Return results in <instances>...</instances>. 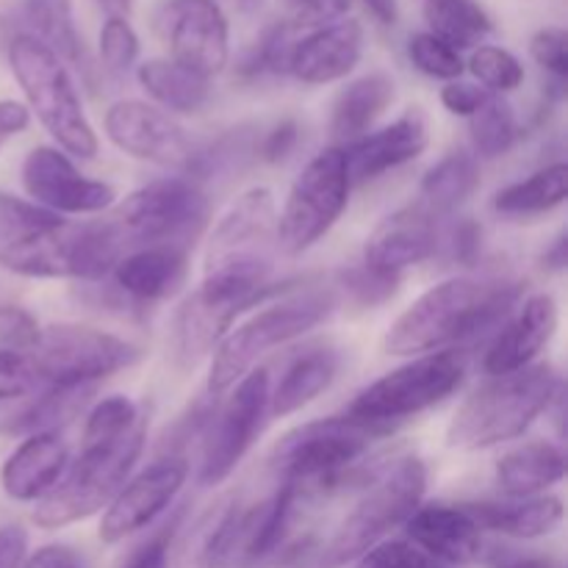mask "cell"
<instances>
[{
  "label": "cell",
  "mask_w": 568,
  "mask_h": 568,
  "mask_svg": "<svg viewBox=\"0 0 568 568\" xmlns=\"http://www.w3.org/2000/svg\"><path fill=\"white\" fill-rule=\"evenodd\" d=\"M521 297L508 277H449L427 288L386 333L388 355H427L453 349L497 325Z\"/></svg>",
  "instance_id": "6da1fadb"
},
{
  "label": "cell",
  "mask_w": 568,
  "mask_h": 568,
  "mask_svg": "<svg viewBox=\"0 0 568 568\" xmlns=\"http://www.w3.org/2000/svg\"><path fill=\"white\" fill-rule=\"evenodd\" d=\"M560 392V375L552 364H532L514 375L491 377L469 394L455 410L447 430L453 449L497 447L525 436L527 427L549 410Z\"/></svg>",
  "instance_id": "7a4b0ae2"
},
{
  "label": "cell",
  "mask_w": 568,
  "mask_h": 568,
  "mask_svg": "<svg viewBox=\"0 0 568 568\" xmlns=\"http://www.w3.org/2000/svg\"><path fill=\"white\" fill-rule=\"evenodd\" d=\"M148 438V422L142 419L111 442L83 444L75 464L67 466L53 491L44 494L33 508V525L42 530H61L67 525L89 519L109 508L111 499L128 483Z\"/></svg>",
  "instance_id": "3957f363"
},
{
  "label": "cell",
  "mask_w": 568,
  "mask_h": 568,
  "mask_svg": "<svg viewBox=\"0 0 568 568\" xmlns=\"http://www.w3.org/2000/svg\"><path fill=\"white\" fill-rule=\"evenodd\" d=\"M388 427L364 425L349 416L308 422L281 438L272 453V466L286 486L297 494H331L344 488L353 466L366 455L377 438L388 436Z\"/></svg>",
  "instance_id": "277c9868"
},
{
  "label": "cell",
  "mask_w": 568,
  "mask_h": 568,
  "mask_svg": "<svg viewBox=\"0 0 568 568\" xmlns=\"http://www.w3.org/2000/svg\"><path fill=\"white\" fill-rule=\"evenodd\" d=\"M9 67L44 131L64 153L92 161L98 155V133L87 120L75 81L64 61L31 33H17L9 42Z\"/></svg>",
  "instance_id": "5b68a950"
},
{
  "label": "cell",
  "mask_w": 568,
  "mask_h": 568,
  "mask_svg": "<svg viewBox=\"0 0 568 568\" xmlns=\"http://www.w3.org/2000/svg\"><path fill=\"white\" fill-rule=\"evenodd\" d=\"M333 308H336L333 288H305V292L288 294L281 303L266 305L264 311L242 322L236 331H227V336L214 349L209 392L222 394L236 386L270 349L283 347L314 331L331 316Z\"/></svg>",
  "instance_id": "8992f818"
},
{
  "label": "cell",
  "mask_w": 568,
  "mask_h": 568,
  "mask_svg": "<svg viewBox=\"0 0 568 568\" xmlns=\"http://www.w3.org/2000/svg\"><path fill=\"white\" fill-rule=\"evenodd\" d=\"M122 253L125 250L105 220L83 225L59 222L0 247V266L37 281H103Z\"/></svg>",
  "instance_id": "52a82bcc"
},
{
  "label": "cell",
  "mask_w": 568,
  "mask_h": 568,
  "mask_svg": "<svg viewBox=\"0 0 568 568\" xmlns=\"http://www.w3.org/2000/svg\"><path fill=\"white\" fill-rule=\"evenodd\" d=\"M277 244V209L270 189L255 186L216 222L205 250L203 281L227 286H270L272 250Z\"/></svg>",
  "instance_id": "ba28073f"
},
{
  "label": "cell",
  "mask_w": 568,
  "mask_h": 568,
  "mask_svg": "<svg viewBox=\"0 0 568 568\" xmlns=\"http://www.w3.org/2000/svg\"><path fill=\"white\" fill-rule=\"evenodd\" d=\"M427 491V469L419 458H403L366 486L353 514L322 549V568H342L403 527Z\"/></svg>",
  "instance_id": "9c48e42d"
},
{
  "label": "cell",
  "mask_w": 568,
  "mask_h": 568,
  "mask_svg": "<svg viewBox=\"0 0 568 568\" xmlns=\"http://www.w3.org/2000/svg\"><path fill=\"white\" fill-rule=\"evenodd\" d=\"M105 222L122 250L189 247L209 222V197L186 178H164L128 194Z\"/></svg>",
  "instance_id": "30bf717a"
},
{
  "label": "cell",
  "mask_w": 568,
  "mask_h": 568,
  "mask_svg": "<svg viewBox=\"0 0 568 568\" xmlns=\"http://www.w3.org/2000/svg\"><path fill=\"white\" fill-rule=\"evenodd\" d=\"M464 377L466 358L458 349L419 355L410 364L388 372L369 388H364L344 416L392 430L394 422L422 414L458 392Z\"/></svg>",
  "instance_id": "8fae6325"
},
{
  "label": "cell",
  "mask_w": 568,
  "mask_h": 568,
  "mask_svg": "<svg viewBox=\"0 0 568 568\" xmlns=\"http://www.w3.org/2000/svg\"><path fill=\"white\" fill-rule=\"evenodd\" d=\"M26 358L39 388H70L131 369L142 361V349L98 327L50 325L42 327Z\"/></svg>",
  "instance_id": "7c38bea8"
},
{
  "label": "cell",
  "mask_w": 568,
  "mask_h": 568,
  "mask_svg": "<svg viewBox=\"0 0 568 568\" xmlns=\"http://www.w3.org/2000/svg\"><path fill=\"white\" fill-rule=\"evenodd\" d=\"M349 172L342 148L322 150L294 178L283 211L277 214V247L300 255L314 247L342 220L349 203Z\"/></svg>",
  "instance_id": "4fadbf2b"
},
{
  "label": "cell",
  "mask_w": 568,
  "mask_h": 568,
  "mask_svg": "<svg viewBox=\"0 0 568 568\" xmlns=\"http://www.w3.org/2000/svg\"><path fill=\"white\" fill-rule=\"evenodd\" d=\"M270 414V372L253 369L233 386L222 408H214L205 427L200 486H220L233 475L258 438Z\"/></svg>",
  "instance_id": "5bb4252c"
},
{
  "label": "cell",
  "mask_w": 568,
  "mask_h": 568,
  "mask_svg": "<svg viewBox=\"0 0 568 568\" xmlns=\"http://www.w3.org/2000/svg\"><path fill=\"white\" fill-rule=\"evenodd\" d=\"M105 136L116 150L148 164L178 172H203L205 150L172 120V114L144 103L120 100L105 111Z\"/></svg>",
  "instance_id": "9a60e30c"
},
{
  "label": "cell",
  "mask_w": 568,
  "mask_h": 568,
  "mask_svg": "<svg viewBox=\"0 0 568 568\" xmlns=\"http://www.w3.org/2000/svg\"><path fill=\"white\" fill-rule=\"evenodd\" d=\"M275 292V286L244 288L214 281L200 283L181 303L175 325H172V347H175L178 364L186 369L197 366L227 336L239 314Z\"/></svg>",
  "instance_id": "2e32d148"
},
{
  "label": "cell",
  "mask_w": 568,
  "mask_h": 568,
  "mask_svg": "<svg viewBox=\"0 0 568 568\" xmlns=\"http://www.w3.org/2000/svg\"><path fill=\"white\" fill-rule=\"evenodd\" d=\"M22 186L33 205L50 214H100L111 209L116 189L111 183L81 175L70 155L39 144L22 161Z\"/></svg>",
  "instance_id": "e0dca14e"
},
{
  "label": "cell",
  "mask_w": 568,
  "mask_h": 568,
  "mask_svg": "<svg viewBox=\"0 0 568 568\" xmlns=\"http://www.w3.org/2000/svg\"><path fill=\"white\" fill-rule=\"evenodd\" d=\"M186 477L189 464L181 455H166V458L155 460L153 466L139 471L105 508L103 519H100V541L120 544L153 525L170 508L172 499L181 494Z\"/></svg>",
  "instance_id": "ac0fdd59"
},
{
  "label": "cell",
  "mask_w": 568,
  "mask_h": 568,
  "mask_svg": "<svg viewBox=\"0 0 568 568\" xmlns=\"http://www.w3.org/2000/svg\"><path fill=\"white\" fill-rule=\"evenodd\" d=\"M166 39L172 61L209 81L231 59V26L216 0H172L166 6Z\"/></svg>",
  "instance_id": "d6986e66"
},
{
  "label": "cell",
  "mask_w": 568,
  "mask_h": 568,
  "mask_svg": "<svg viewBox=\"0 0 568 568\" xmlns=\"http://www.w3.org/2000/svg\"><path fill=\"white\" fill-rule=\"evenodd\" d=\"M297 499L300 494L283 483L272 497L261 499L258 505L250 508L236 505L227 525L222 568H253L270 558L286 536Z\"/></svg>",
  "instance_id": "ffe728a7"
},
{
  "label": "cell",
  "mask_w": 568,
  "mask_h": 568,
  "mask_svg": "<svg viewBox=\"0 0 568 568\" xmlns=\"http://www.w3.org/2000/svg\"><path fill=\"white\" fill-rule=\"evenodd\" d=\"M430 144V125L422 109H408L392 125L381 128L375 133H364L361 139L342 148L347 161L349 183H366L408 161L419 159Z\"/></svg>",
  "instance_id": "44dd1931"
},
{
  "label": "cell",
  "mask_w": 568,
  "mask_h": 568,
  "mask_svg": "<svg viewBox=\"0 0 568 568\" xmlns=\"http://www.w3.org/2000/svg\"><path fill=\"white\" fill-rule=\"evenodd\" d=\"M438 247V220L425 203H410L388 214L372 231L364 247V264L388 275L430 258Z\"/></svg>",
  "instance_id": "7402d4cb"
},
{
  "label": "cell",
  "mask_w": 568,
  "mask_h": 568,
  "mask_svg": "<svg viewBox=\"0 0 568 568\" xmlns=\"http://www.w3.org/2000/svg\"><path fill=\"white\" fill-rule=\"evenodd\" d=\"M558 303L552 294L538 292L527 297L488 347L483 369L491 377H503L532 366L558 333Z\"/></svg>",
  "instance_id": "603a6c76"
},
{
  "label": "cell",
  "mask_w": 568,
  "mask_h": 568,
  "mask_svg": "<svg viewBox=\"0 0 568 568\" xmlns=\"http://www.w3.org/2000/svg\"><path fill=\"white\" fill-rule=\"evenodd\" d=\"M364 55V28L358 20L327 22L316 31L297 37L288 59V72L297 81L320 87L347 78Z\"/></svg>",
  "instance_id": "cb8c5ba5"
},
{
  "label": "cell",
  "mask_w": 568,
  "mask_h": 568,
  "mask_svg": "<svg viewBox=\"0 0 568 568\" xmlns=\"http://www.w3.org/2000/svg\"><path fill=\"white\" fill-rule=\"evenodd\" d=\"M403 527L410 547L436 564L466 566L483 552V530L464 505H419Z\"/></svg>",
  "instance_id": "d4e9b609"
},
{
  "label": "cell",
  "mask_w": 568,
  "mask_h": 568,
  "mask_svg": "<svg viewBox=\"0 0 568 568\" xmlns=\"http://www.w3.org/2000/svg\"><path fill=\"white\" fill-rule=\"evenodd\" d=\"M70 466V447L55 430L33 433L17 444L0 469V488L14 503H39Z\"/></svg>",
  "instance_id": "484cf974"
},
{
  "label": "cell",
  "mask_w": 568,
  "mask_h": 568,
  "mask_svg": "<svg viewBox=\"0 0 568 568\" xmlns=\"http://www.w3.org/2000/svg\"><path fill=\"white\" fill-rule=\"evenodd\" d=\"M116 288L133 303H161L181 292L189 275V255L183 247H142L131 250L116 261Z\"/></svg>",
  "instance_id": "4316f807"
},
{
  "label": "cell",
  "mask_w": 568,
  "mask_h": 568,
  "mask_svg": "<svg viewBox=\"0 0 568 568\" xmlns=\"http://www.w3.org/2000/svg\"><path fill=\"white\" fill-rule=\"evenodd\" d=\"M464 510L477 521L480 530L521 538V541L552 536L564 525L566 514L564 499L552 497V494L508 499V503H466Z\"/></svg>",
  "instance_id": "83f0119b"
},
{
  "label": "cell",
  "mask_w": 568,
  "mask_h": 568,
  "mask_svg": "<svg viewBox=\"0 0 568 568\" xmlns=\"http://www.w3.org/2000/svg\"><path fill=\"white\" fill-rule=\"evenodd\" d=\"M94 388H37L26 397L0 403V436H33L50 433L83 410Z\"/></svg>",
  "instance_id": "f1b7e54d"
},
{
  "label": "cell",
  "mask_w": 568,
  "mask_h": 568,
  "mask_svg": "<svg viewBox=\"0 0 568 568\" xmlns=\"http://www.w3.org/2000/svg\"><path fill=\"white\" fill-rule=\"evenodd\" d=\"M566 477V455L552 442H530L497 460V483L510 499L538 497Z\"/></svg>",
  "instance_id": "f546056e"
},
{
  "label": "cell",
  "mask_w": 568,
  "mask_h": 568,
  "mask_svg": "<svg viewBox=\"0 0 568 568\" xmlns=\"http://www.w3.org/2000/svg\"><path fill=\"white\" fill-rule=\"evenodd\" d=\"M394 94H397V87H394V78L386 75V72H369V75L355 78L353 83H347L338 92L336 103H333V136L355 142L364 133H369V128L394 103Z\"/></svg>",
  "instance_id": "4dcf8cb0"
},
{
  "label": "cell",
  "mask_w": 568,
  "mask_h": 568,
  "mask_svg": "<svg viewBox=\"0 0 568 568\" xmlns=\"http://www.w3.org/2000/svg\"><path fill=\"white\" fill-rule=\"evenodd\" d=\"M338 372V353L331 347H311L300 353L286 366L277 381L275 392H270V414L288 416L314 403L322 392L331 388Z\"/></svg>",
  "instance_id": "1f68e13d"
},
{
  "label": "cell",
  "mask_w": 568,
  "mask_h": 568,
  "mask_svg": "<svg viewBox=\"0 0 568 568\" xmlns=\"http://www.w3.org/2000/svg\"><path fill=\"white\" fill-rule=\"evenodd\" d=\"M139 87L166 109V114H194L209 100L211 87L209 78L186 70L183 64L172 59H150L139 64L136 70Z\"/></svg>",
  "instance_id": "d6a6232c"
},
{
  "label": "cell",
  "mask_w": 568,
  "mask_h": 568,
  "mask_svg": "<svg viewBox=\"0 0 568 568\" xmlns=\"http://www.w3.org/2000/svg\"><path fill=\"white\" fill-rule=\"evenodd\" d=\"M566 194L568 166L564 161H558V164L544 166V170L525 178V181L499 189V192L494 194L491 209L497 211L499 216H508V220H532V216L549 214V211H555L558 205H564Z\"/></svg>",
  "instance_id": "836d02e7"
},
{
  "label": "cell",
  "mask_w": 568,
  "mask_h": 568,
  "mask_svg": "<svg viewBox=\"0 0 568 568\" xmlns=\"http://www.w3.org/2000/svg\"><path fill=\"white\" fill-rule=\"evenodd\" d=\"M22 11H26V22L33 31L31 37H37L48 50H53L64 64H72L81 72L89 70L87 48H83L81 33H78L72 0H26Z\"/></svg>",
  "instance_id": "e575fe53"
},
{
  "label": "cell",
  "mask_w": 568,
  "mask_h": 568,
  "mask_svg": "<svg viewBox=\"0 0 568 568\" xmlns=\"http://www.w3.org/2000/svg\"><path fill=\"white\" fill-rule=\"evenodd\" d=\"M480 186V161L466 150H453L422 178V200L433 214H453Z\"/></svg>",
  "instance_id": "d590c367"
},
{
  "label": "cell",
  "mask_w": 568,
  "mask_h": 568,
  "mask_svg": "<svg viewBox=\"0 0 568 568\" xmlns=\"http://www.w3.org/2000/svg\"><path fill=\"white\" fill-rule=\"evenodd\" d=\"M425 20L430 33L455 50L477 48L494 33V22L480 0H425Z\"/></svg>",
  "instance_id": "8d00e7d4"
},
{
  "label": "cell",
  "mask_w": 568,
  "mask_h": 568,
  "mask_svg": "<svg viewBox=\"0 0 568 568\" xmlns=\"http://www.w3.org/2000/svg\"><path fill=\"white\" fill-rule=\"evenodd\" d=\"M239 499L222 497L197 516L181 544V568H222L225 536Z\"/></svg>",
  "instance_id": "74e56055"
},
{
  "label": "cell",
  "mask_w": 568,
  "mask_h": 568,
  "mask_svg": "<svg viewBox=\"0 0 568 568\" xmlns=\"http://www.w3.org/2000/svg\"><path fill=\"white\" fill-rule=\"evenodd\" d=\"M469 139L475 148V159H499L510 153L514 144L519 142V120H516L514 105L505 98L491 94L488 103L469 116Z\"/></svg>",
  "instance_id": "f35d334b"
},
{
  "label": "cell",
  "mask_w": 568,
  "mask_h": 568,
  "mask_svg": "<svg viewBox=\"0 0 568 568\" xmlns=\"http://www.w3.org/2000/svg\"><path fill=\"white\" fill-rule=\"evenodd\" d=\"M469 72L491 94L514 92L525 81V64L510 50L497 48V44H477L471 50Z\"/></svg>",
  "instance_id": "ab89813d"
},
{
  "label": "cell",
  "mask_w": 568,
  "mask_h": 568,
  "mask_svg": "<svg viewBox=\"0 0 568 568\" xmlns=\"http://www.w3.org/2000/svg\"><path fill=\"white\" fill-rule=\"evenodd\" d=\"M408 59L427 78H438V81L447 83L458 81L466 70L464 59H460V50H455L453 44L444 42V39H438L430 31L414 33L408 39Z\"/></svg>",
  "instance_id": "60d3db41"
},
{
  "label": "cell",
  "mask_w": 568,
  "mask_h": 568,
  "mask_svg": "<svg viewBox=\"0 0 568 568\" xmlns=\"http://www.w3.org/2000/svg\"><path fill=\"white\" fill-rule=\"evenodd\" d=\"M59 216L50 214V211L0 192V247L20 242L31 233L44 231V227L59 225Z\"/></svg>",
  "instance_id": "b9f144b4"
},
{
  "label": "cell",
  "mask_w": 568,
  "mask_h": 568,
  "mask_svg": "<svg viewBox=\"0 0 568 568\" xmlns=\"http://www.w3.org/2000/svg\"><path fill=\"white\" fill-rule=\"evenodd\" d=\"M142 419L136 405L128 397H105L89 410L87 427H83V444L92 442H111L120 438L122 433L131 430Z\"/></svg>",
  "instance_id": "7bdbcfd3"
},
{
  "label": "cell",
  "mask_w": 568,
  "mask_h": 568,
  "mask_svg": "<svg viewBox=\"0 0 568 568\" xmlns=\"http://www.w3.org/2000/svg\"><path fill=\"white\" fill-rule=\"evenodd\" d=\"M139 59V37L128 17H109L100 28V61L114 75H125Z\"/></svg>",
  "instance_id": "ee69618b"
},
{
  "label": "cell",
  "mask_w": 568,
  "mask_h": 568,
  "mask_svg": "<svg viewBox=\"0 0 568 568\" xmlns=\"http://www.w3.org/2000/svg\"><path fill=\"white\" fill-rule=\"evenodd\" d=\"M338 286L349 294L358 305H381L397 294L399 275H388V272H377L372 266H349L338 275Z\"/></svg>",
  "instance_id": "f6af8a7d"
},
{
  "label": "cell",
  "mask_w": 568,
  "mask_h": 568,
  "mask_svg": "<svg viewBox=\"0 0 568 568\" xmlns=\"http://www.w3.org/2000/svg\"><path fill=\"white\" fill-rule=\"evenodd\" d=\"M39 327L37 316L31 311L20 308V305H3L0 308V349L6 353H31L33 344H37Z\"/></svg>",
  "instance_id": "bcb514c9"
},
{
  "label": "cell",
  "mask_w": 568,
  "mask_h": 568,
  "mask_svg": "<svg viewBox=\"0 0 568 568\" xmlns=\"http://www.w3.org/2000/svg\"><path fill=\"white\" fill-rule=\"evenodd\" d=\"M530 53L541 70H547L555 81L564 83L568 75V33L564 28L549 26L536 31L530 39Z\"/></svg>",
  "instance_id": "7dc6e473"
},
{
  "label": "cell",
  "mask_w": 568,
  "mask_h": 568,
  "mask_svg": "<svg viewBox=\"0 0 568 568\" xmlns=\"http://www.w3.org/2000/svg\"><path fill=\"white\" fill-rule=\"evenodd\" d=\"M37 388L39 383L37 377H33L31 364H28L26 355L0 349V403L26 397V394L37 392Z\"/></svg>",
  "instance_id": "c3c4849f"
},
{
  "label": "cell",
  "mask_w": 568,
  "mask_h": 568,
  "mask_svg": "<svg viewBox=\"0 0 568 568\" xmlns=\"http://www.w3.org/2000/svg\"><path fill=\"white\" fill-rule=\"evenodd\" d=\"M488 98H491L488 89H483L480 83L460 81V78L442 89V105L455 116H475L488 103Z\"/></svg>",
  "instance_id": "681fc988"
},
{
  "label": "cell",
  "mask_w": 568,
  "mask_h": 568,
  "mask_svg": "<svg viewBox=\"0 0 568 568\" xmlns=\"http://www.w3.org/2000/svg\"><path fill=\"white\" fill-rule=\"evenodd\" d=\"M422 552L408 541H381L358 558L355 568H414Z\"/></svg>",
  "instance_id": "f907efd6"
},
{
  "label": "cell",
  "mask_w": 568,
  "mask_h": 568,
  "mask_svg": "<svg viewBox=\"0 0 568 568\" xmlns=\"http://www.w3.org/2000/svg\"><path fill=\"white\" fill-rule=\"evenodd\" d=\"M483 250V231L475 220H460L449 236V253L458 264L475 266Z\"/></svg>",
  "instance_id": "816d5d0a"
},
{
  "label": "cell",
  "mask_w": 568,
  "mask_h": 568,
  "mask_svg": "<svg viewBox=\"0 0 568 568\" xmlns=\"http://www.w3.org/2000/svg\"><path fill=\"white\" fill-rule=\"evenodd\" d=\"M297 139H300L297 122L294 120L277 122V125L266 133L264 142H261L258 155L266 161V164H277V161H283L288 153H292L294 144H297Z\"/></svg>",
  "instance_id": "f5cc1de1"
},
{
  "label": "cell",
  "mask_w": 568,
  "mask_h": 568,
  "mask_svg": "<svg viewBox=\"0 0 568 568\" xmlns=\"http://www.w3.org/2000/svg\"><path fill=\"white\" fill-rule=\"evenodd\" d=\"M175 525L178 519L172 521L170 527H164L159 536L150 538L148 544H142V547L136 549V555L131 558V564H128V568H170V538Z\"/></svg>",
  "instance_id": "db71d44e"
},
{
  "label": "cell",
  "mask_w": 568,
  "mask_h": 568,
  "mask_svg": "<svg viewBox=\"0 0 568 568\" xmlns=\"http://www.w3.org/2000/svg\"><path fill=\"white\" fill-rule=\"evenodd\" d=\"M22 568H83V560L72 547H64V544H48V547L28 555Z\"/></svg>",
  "instance_id": "11a10c76"
},
{
  "label": "cell",
  "mask_w": 568,
  "mask_h": 568,
  "mask_svg": "<svg viewBox=\"0 0 568 568\" xmlns=\"http://www.w3.org/2000/svg\"><path fill=\"white\" fill-rule=\"evenodd\" d=\"M28 558V532L22 527H0V568H22Z\"/></svg>",
  "instance_id": "9f6ffc18"
},
{
  "label": "cell",
  "mask_w": 568,
  "mask_h": 568,
  "mask_svg": "<svg viewBox=\"0 0 568 568\" xmlns=\"http://www.w3.org/2000/svg\"><path fill=\"white\" fill-rule=\"evenodd\" d=\"M31 125V111L17 100H0V150L9 139L20 136Z\"/></svg>",
  "instance_id": "6f0895ef"
},
{
  "label": "cell",
  "mask_w": 568,
  "mask_h": 568,
  "mask_svg": "<svg viewBox=\"0 0 568 568\" xmlns=\"http://www.w3.org/2000/svg\"><path fill=\"white\" fill-rule=\"evenodd\" d=\"M364 6H366V11L375 17V22H381V26H386V28L397 26V20H399L397 0H364Z\"/></svg>",
  "instance_id": "680465c9"
},
{
  "label": "cell",
  "mask_w": 568,
  "mask_h": 568,
  "mask_svg": "<svg viewBox=\"0 0 568 568\" xmlns=\"http://www.w3.org/2000/svg\"><path fill=\"white\" fill-rule=\"evenodd\" d=\"M566 264H568V236L566 233H560V236L552 242V247L544 253V266H547L549 272H564Z\"/></svg>",
  "instance_id": "91938a15"
},
{
  "label": "cell",
  "mask_w": 568,
  "mask_h": 568,
  "mask_svg": "<svg viewBox=\"0 0 568 568\" xmlns=\"http://www.w3.org/2000/svg\"><path fill=\"white\" fill-rule=\"evenodd\" d=\"M499 568H564L555 558H541V555H532V558H514Z\"/></svg>",
  "instance_id": "94428289"
},
{
  "label": "cell",
  "mask_w": 568,
  "mask_h": 568,
  "mask_svg": "<svg viewBox=\"0 0 568 568\" xmlns=\"http://www.w3.org/2000/svg\"><path fill=\"white\" fill-rule=\"evenodd\" d=\"M109 17H128L133 11V0H98Z\"/></svg>",
  "instance_id": "6125c7cd"
},
{
  "label": "cell",
  "mask_w": 568,
  "mask_h": 568,
  "mask_svg": "<svg viewBox=\"0 0 568 568\" xmlns=\"http://www.w3.org/2000/svg\"><path fill=\"white\" fill-rule=\"evenodd\" d=\"M292 3L303 11H325V6L331 3V0H292Z\"/></svg>",
  "instance_id": "be15d7a7"
},
{
  "label": "cell",
  "mask_w": 568,
  "mask_h": 568,
  "mask_svg": "<svg viewBox=\"0 0 568 568\" xmlns=\"http://www.w3.org/2000/svg\"><path fill=\"white\" fill-rule=\"evenodd\" d=\"M414 568H447V566L436 564V560H433V558H427V555H422V560H419V564H416Z\"/></svg>",
  "instance_id": "e7e4bbea"
}]
</instances>
